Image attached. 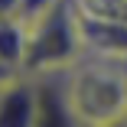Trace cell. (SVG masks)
Listing matches in <instances>:
<instances>
[{"label":"cell","mask_w":127,"mask_h":127,"mask_svg":"<svg viewBox=\"0 0 127 127\" xmlns=\"http://www.w3.org/2000/svg\"><path fill=\"white\" fill-rule=\"evenodd\" d=\"M65 82L78 124H117L127 121V72L114 65L111 56H85L65 68Z\"/></svg>","instance_id":"cell-1"},{"label":"cell","mask_w":127,"mask_h":127,"mask_svg":"<svg viewBox=\"0 0 127 127\" xmlns=\"http://www.w3.org/2000/svg\"><path fill=\"white\" fill-rule=\"evenodd\" d=\"M82 26L68 0H59L49 10L26 20V56L23 72L42 75V72H62L82 59Z\"/></svg>","instance_id":"cell-2"},{"label":"cell","mask_w":127,"mask_h":127,"mask_svg":"<svg viewBox=\"0 0 127 127\" xmlns=\"http://www.w3.org/2000/svg\"><path fill=\"white\" fill-rule=\"evenodd\" d=\"M36 78L16 72L0 85V127H33L36 124Z\"/></svg>","instance_id":"cell-3"},{"label":"cell","mask_w":127,"mask_h":127,"mask_svg":"<svg viewBox=\"0 0 127 127\" xmlns=\"http://www.w3.org/2000/svg\"><path fill=\"white\" fill-rule=\"evenodd\" d=\"M23 56H26V20L0 16V62L13 72H23Z\"/></svg>","instance_id":"cell-4"},{"label":"cell","mask_w":127,"mask_h":127,"mask_svg":"<svg viewBox=\"0 0 127 127\" xmlns=\"http://www.w3.org/2000/svg\"><path fill=\"white\" fill-rule=\"evenodd\" d=\"M52 3H59V0H23V20H33L36 13L49 10Z\"/></svg>","instance_id":"cell-5"},{"label":"cell","mask_w":127,"mask_h":127,"mask_svg":"<svg viewBox=\"0 0 127 127\" xmlns=\"http://www.w3.org/2000/svg\"><path fill=\"white\" fill-rule=\"evenodd\" d=\"M0 16H23V0H0Z\"/></svg>","instance_id":"cell-6"},{"label":"cell","mask_w":127,"mask_h":127,"mask_svg":"<svg viewBox=\"0 0 127 127\" xmlns=\"http://www.w3.org/2000/svg\"><path fill=\"white\" fill-rule=\"evenodd\" d=\"M13 75H16V72H13V68H7V65H3V62H0V85H3V82H7V78H13Z\"/></svg>","instance_id":"cell-7"}]
</instances>
